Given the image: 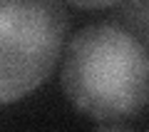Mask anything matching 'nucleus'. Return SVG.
Instances as JSON below:
<instances>
[{
	"instance_id": "obj_1",
	"label": "nucleus",
	"mask_w": 149,
	"mask_h": 132,
	"mask_svg": "<svg viewBox=\"0 0 149 132\" xmlns=\"http://www.w3.org/2000/svg\"><path fill=\"white\" fill-rule=\"evenodd\" d=\"M147 48L109 22L74 32L62 62L67 100L95 120H124L147 105Z\"/></svg>"
},
{
	"instance_id": "obj_2",
	"label": "nucleus",
	"mask_w": 149,
	"mask_h": 132,
	"mask_svg": "<svg viewBox=\"0 0 149 132\" xmlns=\"http://www.w3.org/2000/svg\"><path fill=\"white\" fill-rule=\"evenodd\" d=\"M67 10L60 3H0V102L42 85L60 58Z\"/></svg>"
},
{
	"instance_id": "obj_3",
	"label": "nucleus",
	"mask_w": 149,
	"mask_h": 132,
	"mask_svg": "<svg viewBox=\"0 0 149 132\" xmlns=\"http://www.w3.org/2000/svg\"><path fill=\"white\" fill-rule=\"evenodd\" d=\"M122 13H124V18H127V25H129V30L127 32H137V40L139 42H144L147 40V15H149V8H147V3H129V5H122Z\"/></svg>"
},
{
	"instance_id": "obj_4",
	"label": "nucleus",
	"mask_w": 149,
	"mask_h": 132,
	"mask_svg": "<svg viewBox=\"0 0 149 132\" xmlns=\"http://www.w3.org/2000/svg\"><path fill=\"white\" fill-rule=\"evenodd\" d=\"M95 132H134L129 125H119V122H104V125H100Z\"/></svg>"
}]
</instances>
